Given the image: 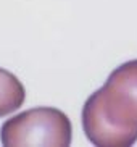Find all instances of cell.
Returning <instances> with one entry per match:
<instances>
[{
    "mask_svg": "<svg viewBox=\"0 0 137 147\" xmlns=\"http://www.w3.org/2000/svg\"><path fill=\"white\" fill-rule=\"evenodd\" d=\"M94 95L108 115L137 136V60L126 61L113 69Z\"/></svg>",
    "mask_w": 137,
    "mask_h": 147,
    "instance_id": "cell-2",
    "label": "cell"
},
{
    "mask_svg": "<svg viewBox=\"0 0 137 147\" xmlns=\"http://www.w3.org/2000/svg\"><path fill=\"white\" fill-rule=\"evenodd\" d=\"M26 91L21 81L13 73L0 68V117H7L21 107Z\"/></svg>",
    "mask_w": 137,
    "mask_h": 147,
    "instance_id": "cell-3",
    "label": "cell"
},
{
    "mask_svg": "<svg viewBox=\"0 0 137 147\" xmlns=\"http://www.w3.org/2000/svg\"><path fill=\"white\" fill-rule=\"evenodd\" d=\"M71 121L61 110L37 107L7 120L0 129L3 146H69Z\"/></svg>",
    "mask_w": 137,
    "mask_h": 147,
    "instance_id": "cell-1",
    "label": "cell"
}]
</instances>
